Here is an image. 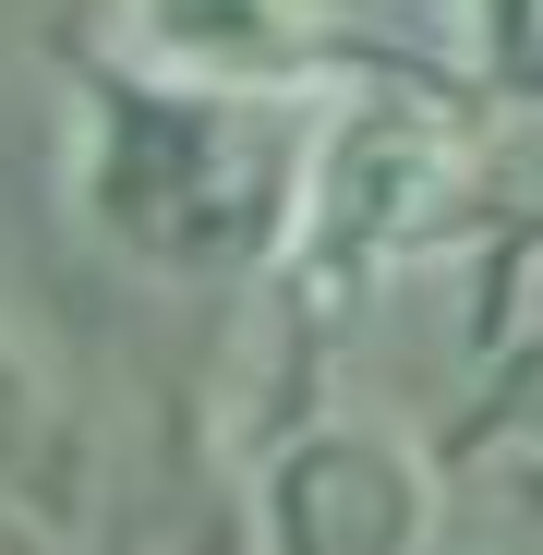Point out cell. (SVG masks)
I'll return each instance as SVG.
<instances>
[{
	"instance_id": "obj_6",
	"label": "cell",
	"mask_w": 543,
	"mask_h": 555,
	"mask_svg": "<svg viewBox=\"0 0 543 555\" xmlns=\"http://www.w3.org/2000/svg\"><path fill=\"white\" fill-rule=\"evenodd\" d=\"M460 61L507 109H543V0H460Z\"/></svg>"
},
{
	"instance_id": "obj_5",
	"label": "cell",
	"mask_w": 543,
	"mask_h": 555,
	"mask_svg": "<svg viewBox=\"0 0 543 555\" xmlns=\"http://www.w3.org/2000/svg\"><path fill=\"white\" fill-rule=\"evenodd\" d=\"M471 459H531L543 472V326L483 375V399L460 411V435H447V472H471Z\"/></svg>"
},
{
	"instance_id": "obj_3",
	"label": "cell",
	"mask_w": 543,
	"mask_h": 555,
	"mask_svg": "<svg viewBox=\"0 0 543 555\" xmlns=\"http://www.w3.org/2000/svg\"><path fill=\"white\" fill-rule=\"evenodd\" d=\"M254 555H435L447 519V447H411L375 411H279L254 447Z\"/></svg>"
},
{
	"instance_id": "obj_4",
	"label": "cell",
	"mask_w": 543,
	"mask_h": 555,
	"mask_svg": "<svg viewBox=\"0 0 543 555\" xmlns=\"http://www.w3.org/2000/svg\"><path fill=\"white\" fill-rule=\"evenodd\" d=\"M109 49L181 85H230V98H290L326 109L350 85H411V73H471V61H435L411 37L350 25L338 0H121Z\"/></svg>"
},
{
	"instance_id": "obj_1",
	"label": "cell",
	"mask_w": 543,
	"mask_h": 555,
	"mask_svg": "<svg viewBox=\"0 0 543 555\" xmlns=\"http://www.w3.org/2000/svg\"><path fill=\"white\" fill-rule=\"evenodd\" d=\"M302 157L290 98L145 73L109 37L73 61V218L145 278H266L302 218Z\"/></svg>"
},
{
	"instance_id": "obj_2",
	"label": "cell",
	"mask_w": 543,
	"mask_h": 555,
	"mask_svg": "<svg viewBox=\"0 0 543 555\" xmlns=\"http://www.w3.org/2000/svg\"><path fill=\"white\" fill-rule=\"evenodd\" d=\"M471 85L483 73H411V85H350L314 121L302 157V218L266 266V302H279V362H290V399L302 375L338 350V326L387 291L399 266H423L435 242H460V206L483 181V133H471Z\"/></svg>"
}]
</instances>
